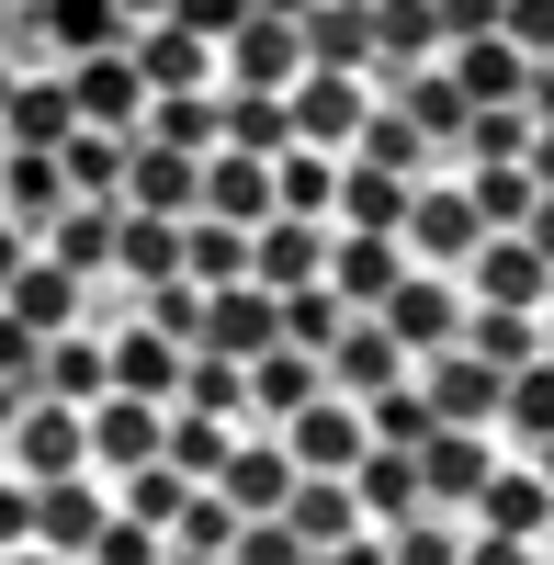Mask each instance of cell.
<instances>
[{
	"instance_id": "6",
	"label": "cell",
	"mask_w": 554,
	"mask_h": 565,
	"mask_svg": "<svg viewBox=\"0 0 554 565\" xmlns=\"http://www.w3.org/2000/svg\"><path fill=\"white\" fill-rule=\"evenodd\" d=\"M498 34H510L521 57H554V0H498Z\"/></svg>"
},
{
	"instance_id": "5",
	"label": "cell",
	"mask_w": 554,
	"mask_h": 565,
	"mask_svg": "<svg viewBox=\"0 0 554 565\" xmlns=\"http://www.w3.org/2000/svg\"><path fill=\"white\" fill-rule=\"evenodd\" d=\"M532 430H554V351H532L521 373H510V407H498V441H532Z\"/></svg>"
},
{
	"instance_id": "2",
	"label": "cell",
	"mask_w": 554,
	"mask_h": 565,
	"mask_svg": "<svg viewBox=\"0 0 554 565\" xmlns=\"http://www.w3.org/2000/svg\"><path fill=\"white\" fill-rule=\"evenodd\" d=\"M374 317L396 328V351H407V362H430V351H452V340H465V282H452V271H430V260H407V271H396V295H385Z\"/></svg>"
},
{
	"instance_id": "10",
	"label": "cell",
	"mask_w": 554,
	"mask_h": 565,
	"mask_svg": "<svg viewBox=\"0 0 554 565\" xmlns=\"http://www.w3.org/2000/svg\"><path fill=\"white\" fill-rule=\"evenodd\" d=\"M521 463H532V476L554 487V430H532V441H521Z\"/></svg>"
},
{
	"instance_id": "4",
	"label": "cell",
	"mask_w": 554,
	"mask_h": 565,
	"mask_svg": "<svg viewBox=\"0 0 554 565\" xmlns=\"http://www.w3.org/2000/svg\"><path fill=\"white\" fill-rule=\"evenodd\" d=\"M465 295L476 306H554V271H543V249L521 238V226H487L476 260H465Z\"/></svg>"
},
{
	"instance_id": "9",
	"label": "cell",
	"mask_w": 554,
	"mask_h": 565,
	"mask_svg": "<svg viewBox=\"0 0 554 565\" xmlns=\"http://www.w3.org/2000/svg\"><path fill=\"white\" fill-rule=\"evenodd\" d=\"M521 159H532V181L554 193V125H532V148H521Z\"/></svg>"
},
{
	"instance_id": "1",
	"label": "cell",
	"mask_w": 554,
	"mask_h": 565,
	"mask_svg": "<svg viewBox=\"0 0 554 565\" xmlns=\"http://www.w3.org/2000/svg\"><path fill=\"white\" fill-rule=\"evenodd\" d=\"M498 543H554V487L521 452H498V476L465 498V554H498Z\"/></svg>"
},
{
	"instance_id": "7",
	"label": "cell",
	"mask_w": 554,
	"mask_h": 565,
	"mask_svg": "<svg viewBox=\"0 0 554 565\" xmlns=\"http://www.w3.org/2000/svg\"><path fill=\"white\" fill-rule=\"evenodd\" d=\"M521 238L543 249V271H554V193H532V215H521Z\"/></svg>"
},
{
	"instance_id": "3",
	"label": "cell",
	"mask_w": 554,
	"mask_h": 565,
	"mask_svg": "<svg viewBox=\"0 0 554 565\" xmlns=\"http://www.w3.org/2000/svg\"><path fill=\"white\" fill-rule=\"evenodd\" d=\"M407 373H419L430 418H476V430H498V407H510V373H498V362H476L465 340H452V351H430V362H407Z\"/></svg>"
},
{
	"instance_id": "8",
	"label": "cell",
	"mask_w": 554,
	"mask_h": 565,
	"mask_svg": "<svg viewBox=\"0 0 554 565\" xmlns=\"http://www.w3.org/2000/svg\"><path fill=\"white\" fill-rule=\"evenodd\" d=\"M521 103H532V114L554 125V57H532V79H521Z\"/></svg>"
}]
</instances>
